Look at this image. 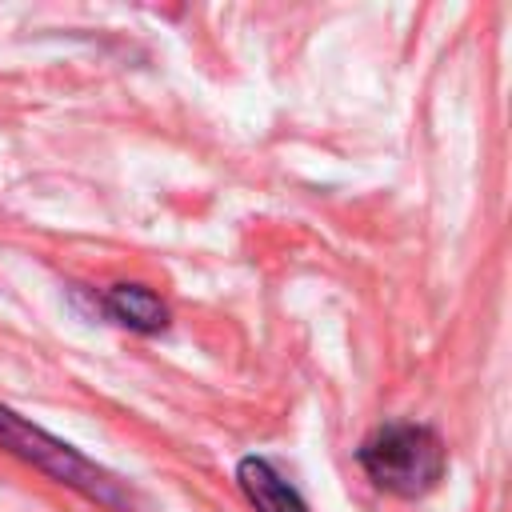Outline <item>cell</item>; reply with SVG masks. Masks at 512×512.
<instances>
[{
  "instance_id": "obj_2",
  "label": "cell",
  "mask_w": 512,
  "mask_h": 512,
  "mask_svg": "<svg viewBox=\"0 0 512 512\" xmlns=\"http://www.w3.org/2000/svg\"><path fill=\"white\" fill-rule=\"evenodd\" d=\"M356 460L376 488L416 500L440 484V476L448 468V448L436 436V428L396 420V424H380L356 448Z\"/></svg>"
},
{
  "instance_id": "obj_1",
  "label": "cell",
  "mask_w": 512,
  "mask_h": 512,
  "mask_svg": "<svg viewBox=\"0 0 512 512\" xmlns=\"http://www.w3.org/2000/svg\"><path fill=\"white\" fill-rule=\"evenodd\" d=\"M0 448L20 456L24 464L40 468L44 476H52L56 484L96 500L100 508L112 512H132V492L124 488L120 476H112L108 468H100L96 460H88L84 452H76L72 444H64L60 436L28 424L24 416H16L8 404H0Z\"/></svg>"
},
{
  "instance_id": "obj_3",
  "label": "cell",
  "mask_w": 512,
  "mask_h": 512,
  "mask_svg": "<svg viewBox=\"0 0 512 512\" xmlns=\"http://www.w3.org/2000/svg\"><path fill=\"white\" fill-rule=\"evenodd\" d=\"M236 484L244 492V500L256 508V512H308L304 496L272 468V460L264 456H244L236 464Z\"/></svg>"
},
{
  "instance_id": "obj_4",
  "label": "cell",
  "mask_w": 512,
  "mask_h": 512,
  "mask_svg": "<svg viewBox=\"0 0 512 512\" xmlns=\"http://www.w3.org/2000/svg\"><path fill=\"white\" fill-rule=\"evenodd\" d=\"M96 304L120 328H132V332H144V336L164 332L168 328V316H172L168 304L152 288H144V284H112Z\"/></svg>"
}]
</instances>
